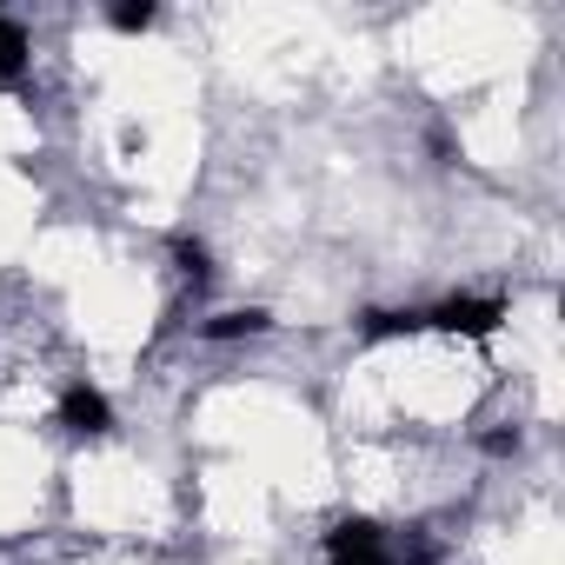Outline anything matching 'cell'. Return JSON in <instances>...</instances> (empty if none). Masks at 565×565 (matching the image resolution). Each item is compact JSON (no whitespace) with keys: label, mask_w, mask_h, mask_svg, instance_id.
<instances>
[{"label":"cell","mask_w":565,"mask_h":565,"mask_svg":"<svg viewBox=\"0 0 565 565\" xmlns=\"http://www.w3.org/2000/svg\"><path fill=\"white\" fill-rule=\"evenodd\" d=\"M433 333H459V340H492L499 333V320H505V300H492V294H452V300H439L433 313H419Z\"/></svg>","instance_id":"obj_1"},{"label":"cell","mask_w":565,"mask_h":565,"mask_svg":"<svg viewBox=\"0 0 565 565\" xmlns=\"http://www.w3.org/2000/svg\"><path fill=\"white\" fill-rule=\"evenodd\" d=\"M327 565H399V552L386 545V532L373 519H347L327 532Z\"/></svg>","instance_id":"obj_2"},{"label":"cell","mask_w":565,"mask_h":565,"mask_svg":"<svg viewBox=\"0 0 565 565\" xmlns=\"http://www.w3.org/2000/svg\"><path fill=\"white\" fill-rule=\"evenodd\" d=\"M61 426H67V433H81V439L107 433V426H114L107 393H100V386H67V393H61Z\"/></svg>","instance_id":"obj_3"},{"label":"cell","mask_w":565,"mask_h":565,"mask_svg":"<svg viewBox=\"0 0 565 565\" xmlns=\"http://www.w3.org/2000/svg\"><path fill=\"white\" fill-rule=\"evenodd\" d=\"M273 320L259 313V307H246V313H220V320H206V340H239V333H266Z\"/></svg>","instance_id":"obj_4"},{"label":"cell","mask_w":565,"mask_h":565,"mask_svg":"<svg viewBox=\"0 0 565 565\" xmlns=\"http://www.w3.org/2000/svg\"><path fill=\"white\" fill-rule=\"evenodd\" d=\"M21 67H28V34H21V21L0 14V81L21 74Z\"/></svg>","instance_id":"obj_5"},{"label":"cell","mask_w":565,"mask_h":565,"mask_svg":"<svg viewBox=\"0 0 565 565\" xmlns=\"http://www.w3.org/2000/svg\"><path fill=\"white\" fill-rule=\"evenodd\" d=\"M107 21H114L120 34H140V28H153V8H147V0H127V8H114Z\"/></svg>","instance_id":"obj_6"},{"label":"cell","mask_w":565,"mask_h":565,"mask_svg":"<svg viewBox=\"0 0 565 565\" xmlns=\"http://www.w3.org/2000/svg\"><path fill=\"white\" fill-rule=\"evenodd\" d=\"M180 266H186V279H193V287L206 279V253H200V246H186V239H180Z\"/></svg>","instance_id":"obj_7"}]
</instances>
